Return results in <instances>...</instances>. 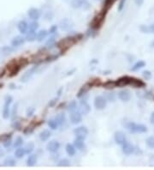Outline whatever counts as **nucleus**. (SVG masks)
<instances>
[{
    "label": "nucleus",
    "mask_w": 154,
    "mask_h": 170,
    "mask_svg": "<svg viewBox=\"0 0 154 170\" xmlns=\"http://www.w3.org/2000/svg\"><path fill=\"white\" fill-rule=\"evenodd\" d=\"M74 145L75 147L78 149H83L85 148V143H84V140L83 139H81V138H76L74 140Z\"/></svg>",
    "instance_id": "nucleus-29"
},
{
    "label": "nucleus",
    "mask_w": 154,
    "mask_h": 170,
    "mask_svg": "<svg viewBox=\"0 0 154 170\" xmlns=\"http://www.w3.org/2000/svg\"><path fill=\"white\" fill-rule=\"evenodd\" d=\"M55 120L57 121V123L58 124V125L62 126L66 122V116H65L64 113H58L55 117Z\"/></svg>",
    "instance_id": "nucleus-26"
},
{
    "label": "nucleus",
    "mask_w": 154,
    "mask_h": 170,
    "mask_svg": "<svg viewBox=\"0 0 154 170\" xmlns=\"http://www.w3.org/2000/svg\"><path fill=\"white\" fill-rule=\"evenodd\" d=\"M57 100H58V97H57V98H54V99H52V101H50V102H49V107H53L54 105H55L56 103H57Z\"/></svg>",
    "instance_id": "nucleus-54"
},
{
    "label": "nucleus",
    "mask_w": 154,
    "mask_h": 170,
    "mask_svg": "<svg viewBox=\"0 0 154 170\" xmlns=\"http://www.w3.org/2000/svg\"><path fill=\"white\" fill-rule=\"evenodd\" d=\"M59 149H60V143L58 141H56V140L50 141L46 145L47 151H49L51 153H56Z\"/></svg>",
    "instance_id": "nucleus-13"
},
{
    "label": "nucleus",
    "mask_w": 154,
    "mask_h": 170,
    "mask_svg": "<svg viewBox=\"0 0 154 170\" xmlns=\"http://www.w3.org/2000/svg\"><path fill=\"white\" fill-rule=\"evenodd\" d=\"M92 88H93V86L91 85V83H90L89 82L87 83H85L84 85L81 86V88L80 89V90L78 91L76 97L77 98H81V97H83L84 95H87V93H88V91L90 90Z\"/></svg>",
    "instance_id": "nucleus-14"
},
{
    "label": "nucleus",
    "mask_w": 154,
    "mask_h": 170,
    "mask_svg": "<svg viewBox=\"0 0 154 170\" xmlns=\"http://www.w3.org/2000/svg\"><path fill=\"white\" fill-rule=\"evenodd\" d=\"M146 83L142 81V80L136 78H132V82H131V85L134 88H137V89H141L146 87Z\"/></svg>",
    "instance_id": "nucleus-21"
},
{
    "label": "nucleus",
    "mask_w": 154,
    "mask_h": 170,
    "mask_svg": "<svg viewBox=\"0 0 154 170\" xmlns=\"http://www.w3.org/2000/svg\"><path fill=\"white\" fill-rule=\"evenodd\" d=\"M107 105V100L104 96H96L94 99V107L98 110H103L106 107Z\"/></svg>",
    "instance_id": "nucleus-7"
},
{
    "label": "nucleus",
    "mask_w": 154,
    "mask_h": 170,
    "mask_svg": "<svg viewBox=\"0 0 154 170\" xmlns=\"http://www.w3.org/2000/svg\"><path fill=\"white\" fill-rule=\"evenodd\" d=\"M73 27H74V23H72L71 20H69L68 18H64L60 23V28L63 30H69V29H70Z\"/></svg>",
    "instance_id": "nucleus-18"
},
{
    "label": "nucleus",
    "mask_w": 154,
    "mask_h": 170,
    "mask_svg": "<svg viewBox=\"0 0 154 170\" xmlns=\"http://www.w3.org/2000/svg\"><path fill=\"white\" fill-rule=\"evenodd\" d=\"M80 110H81V113L84 115L88 114L91 111V107L90 105L88 104V102L85 100V101H81V104H80Z\"/></svg>",
    "instance_id": "nucleus-19"
},
{
    "label": "nucleus",
    "mask_w": 154,
    "mask_h": 170,
    "mask_svg": "<svg viewBox=\"0 0 154 170\" xmlns=\"http://www.w3.org/2000/svg\"><path fill=\"white\" fill-rule=\"evenodd\" d=\"M146 144L150 149H154V137L151 136L146 138Z\"/></svg>",
    "instance_id": "nucleus-41"
},
{
    "label": "nucleus",
    "mask_w": 154,
    "mask_h": 170,
    "mask_svg": "<svg viewBox=\"0 0 154 170\" xmlns=\"http://www.w3.org/2000/svg\"><path fill=\"white\" fill-rule=\"evenodd\" d=\"M52 136V132L49 130H43L40 133V139L42 142H45L47 141Z\"/></svg>",
    "instance_id": "nucleus-27"
},
{
    "label": "nucleus",
    "mask_w": 154,
    "mask_h": 170,
    "mask_svg": "<svg viewBox=\"0 0 154 170\" xmlns=\"http://www.w3.org/2000/svg\"><path fill=\"white\" fill-rule=\"evenodd\" d=\"M65 150L69 156H74L76 153V148L75 147L74 144H67L65 146Z\"/></svg>",
    "instance_id": "nucleus-25"
},
{
    "label": "nucleus",
    "mask_w": 154,
    "mask_h": 170,
    "mask_svg": "<svg viewBox=\"0 0 154 170\" xmlns=\"http://www.w3.org/2000/svg\"><path fill=\"white\" fill-rule=\"evenodd\" d=\"M23 143H24V140H23V138H22V137H17L16 138L15 142H14L13 146L15 148L21 147L22 144H23Z\"/></svg>",
    "instance_id": "nucleus-39"
},
{
    "label": "nucleus",
    "mask_w": 154,
    "mask_h": 170,
    "mask_svg": "<svg viewBox=\"0 0 154 170\" xmlns=\"http://www.w3.org/2000/svg\"><path fill=\"white\" fill-rule=\"evenodd\" d=\"M35 112V108L33 107H30L27 109V112H26V114H27V117H31L33 116V113Z\"/></svg>",
    "instance_id": "nucleus-48"
},
{
    "label": "nucleus",
    "mask_w": 154,
    "mask_h": 170,
    "mask_svg": "<svg viewBox=\"0 0 154 170\" xmlns=\"http://www.w3.org/2000/svg\"><path fill=\"white\" fill-rule=\"evenodd\" d=\"M48 35V31H46V30H40V32H38L37 33V39H36V41H39V42H41V41H43L46 38V36Z\"/></svg>",
    "instance_id": "nucleus-31"
},
{
    "label": "nucleus",
    "mask_w": 154,
    "mask_h": 170,
    "mask_svg": "<svg viewBox=\"0 0 154 170\" xmlns=\"http://www.w3.org/2000/svg\"><path fill=\"white\" fill-rule=\"evenodd\" d=\"M3 86H4V84L2 83H0V88H3Z\"/></svg>",
    "instance_id": "nucleus-60"
},
{
    "label": "nucleus",
    "mask_w": 154,
    "mask_h": 170,
    "mask_svg": "<svg viewBox=\"0 0 154 170\" xmlns=\"http://www.w3.org/2000/svg\"><path fill=\"white\" fill-rule=\"evenodd\" d=\"M126 128L130 133H145L147 132V127L142 124H136L134 122H129Z\"/></svg>",
    "instance_id": "nucleus-3"
},
{
    "label": "nucleus",
    "mask_w": 154,
    "mask_h": 170,
    "mask_svg": "<svg viewBox=\"0 0 154 170\" xmlns=\"http://www.w3.org/2000/svg\"><path fill=\"white\" fill-rule=\"evenodd\" d=\"M132 78L133 77H129V76H123V77L119 78L118 79L116 80V86L119 88H122L125 86L131 85Z\"/></svg>",
    "instance_id": "nucleus-8"
},
{
    "label": "nucleus",
    "mask_w": 154,
    "mask_h": 170,
    "mask_svg": "<svg viewBox=\"0 0 154 170\" xmlns=\"http://www.w3.org/2000/svg\"><path fill=\"white\" fill-rule=\"evenodd\" d=\"M122 146V152H123V154H125L126 156H130V155L134 154V151H135L134 146L131 143H129V142H128V141H126Z\"/></svg>",
    "instance_id": "nucleus-12"
},
{
    "label": "nucleus",
    "mask_w": 154,
    "mask_h": 170,
    "mask_svg": "<svg viewBox=\"0 0 154 170\" xmlns=\"http://www.w3.org/2000/svg\"><path fill=\"white\" fill-rule=\"evenodd\" d=\"M114 140H115L117 144L122 145L127 141V137H126V135L124 132H122L121 131H117L114 133Z\"/></svg>",
    "instance_id": "nucleus-10"
},
{
    "label": "nucleus",
    "mask_w": 154,
    "mask_h": 170,
    "mask_svg": "<svg viewBox=\"0 0 154 170\" xmlns=\"http://www.w3.org/2000/svg\"><path fill=\"white\" fill-rule=\"evenodd\" d=\"M57 166H58V167H64V168H65V167H69V166H70V161H69V159L67 158L61 159V160L58 161Z\"/></svg>",
    "instance_id": "nucleus-35"
},
{
    "label": "nucleus",
    "mask_w": 154,
    "mask_h": 170,
    "mask_svg": "<svg viewBox=\"0 0 154 170\" xmlns=\"http://www.w3.org/2000/svg\"><path fill=\"white\" fill-rule=\"evenodd\" d=\"M37 155H34V154H29V156H28L27 158V166L28 167H33L35 166V164L37 163Z\"/></svg>",
    "instance_id": "nucleus-22"
},
{
    "label": "nucleus",
    "mask_w": 154,
    "mask_h": 170,
    "mask_svg": "<svg viewBox=\"0 0 154 170\" xmlns=\"http://www.w3.org/2000/svg\"><path fill=\"white\" fill-rule=\"evenodd\" d=\"M106 14H107V12L105 11L104 10H101L96 16H94V17L93 18V20L91 21V23L89 24L90 28L96 31V32L102 28L103 24L105 21Z\"/></svg>",
    "instance_id": "nucleus-2"
},
{
    "label": "nucleus",
    "mask_w": 154,
    "mask_h": 170,
    "mask_svg": "<svg viewBox=\"0 0 154 170\" xmlns=\"http://www.w3.org/2000/svg\"><path fill=\"white\" fill-rule=\"evenodd\" d=\"M126 1H127V0H120V2H119V4H118V7H117L118 11H122L123 10V8H124V6H125V4H126Z\"/></svg>",
    "instance_id": "nucleus-49"
},
{
    "label": "nucleus",
    "mask_w": 154,
    "mask_h": 170,
    "mask_svg": "<svg viewBox=\"0 0 154 170\" xmlns=\"http://www.w3.org/2000/svg\"><path fill=\"white\" fill-rule=\"evenodd\" d=\"M71 6L74 9L82 8L84 10H88L90 8V4L87 0H73L71 2Z\"/></svg>",
    "instance_id": "nucleus-9"
},
{
    "label": "nucleus",
    "mask_w": 154,
    "mask_h": 170,
    "mask_svg": "<svg viewBox=\"0 0 154 170\" xmlns=\"http://www.w3.org/2000/svg\"><path fill=\"white\" fill-rule=\"evenodd\" d=\"M26 41H29V42H33L34 41H36L37 39V33L36 31H33V30H28L26 34Z\"/></svg>",
    "instance_id": "nucleus-23"
},
{
    "label": "nucleus",
    "mask_w": 154,
    "mask_h": 170,
    "mask_svg": "<svg viewBox=\"0 0 154 170\" xmlns=\"http://www.w3.org/2000/svg\"><path fill=\"white\" fill-rule=\"evenodd\" d=\"M17 108H18V103H16L15 106H14V107H13V111H12V116H13V118L16 115V113H17Z\"/></svg>",
    "instance_id": "nucleus-52"
},
{
    "label": "nucleus",
    "mask_w": 154,
    "mask_h": 170,
    "mask_svg": "<svg viewBox=\"0 0 154 170\" xmlns=\"http://www.w3.org/2000/svg\"><path fill=\"white\" fill-rule=\"evenodd\" d=\"M56 37L55 36H52L51 38H49V40L46 41V43H45V47L46 48H52L54 46H56Z\"/></svg>",
    "instance_id": "nucleus-36"
},
{
    "label": "nucleus",
    "mask_w": 154,
    "mask_h": 170,
    "mask_svg": "<svg viewBox=\"0 0 154 170\" xmlns=\"http://www.w3.org/2000/svg\"><path fill=\"white\" fill-rule=\"evenodd\" d=\"M12 126H13L15 129L16 128V130H20V128H21V124H20V122H18V121H14V123H13Z\"/></svg>",
    "instance_id": "nucleus-53"
},
{
    "label": "nucleus",
    "mask_w": 154,
    "mask_h": 170,
    "mask_svg": "<svg viewBox=\"0 0 154 170\" xmlns=\"http://www.w3.org/2000/svg\"><path fill=\"white\" fill-rule=\"evenodd\" d=\"M150 122L152 125H154V112L151 113V116H150Z\"/></svg>",
    "instance_id": "nucleus-57"
},
{
    "label": "nucleus",
    "mask_w": 154,
    "mask_h": 170,
    "mask_svg": "<svg viewBox=\"0 0 154 170\" xmlns=\"http://www.w3.org/2000/svg\"><path fill=\"white\" fill-rule=\"evenodd\" d=\"M149 31H150V34H154V23L149 25Z\"/></svg>",
    "instance_id": "nucleus-55"
},
{
    "label": "nucleus",
    "mask_w": 154,
    "mask_h": 170,
    "mask_svg": "<svg viewBox=\"0 0 154 170\" xmlns=\"http://www.w3.org/2000/svg\"><path fill=\"white\" fill-rule=\"evenodd\" d=\"M0 150H1V146H0Z\"/></svg>",
    "instance_id": "nucleus-61"
},
{
    "label": "nucleus",
    "mask_w": 154,
    "mask_h": 170,
    "mask_svg": "<svg viewBox=\"0 0 154 170\" xmlns=\"http://www.w3.org/2000/svg\"><path fill=\"white\" fill-rule=\"evenodd\" d=\"M16 160L11 156L6 157L4 161V165L6 167H14V166H16Z\"/></svg>",
    "instance_id": "nucleus-30"
},
{
    "label": "nucleus",
    "mask_w": 154,
    "mask_h": 170,
    "mask_svg": "<svg viewBox=\"0 0 154 170\" xmlns=\"http://www.w3.org/2000/svg\"><path fill=\"white\" fill-rule=\"evenodd\" d=\"M25 155H26L25 148H22V147L16 148V151H15V156H16V158L21 159V158H22Z\"/></svg>",
    "instance_id": "nucleus-32"
},
{
    "label": "nucleus",
    "mask_w": 154,
    "mask_h": 170,
    "mask_svg": "<svg viewBox=\"0 0 154 170\" xmlns=\"http://www.w3.org/2000/svg\"><path fill=\"white\" fill-rule=\"evenodd\" d=\"M25 151H26V154L29 155L31 154L34 149V144L33 142H29L28 144H27V145L25 146Z\"/></svg>",
    "instance_id": "nucleus-37"
},
{
    "label": "nucleus",
    "mask_w": 154,
    "mask_h": 170,
    "mask_svg": "<svg viewBox=\"0 0 154 170\" xmlns=\"http://www.w3.org/2000/svg\"><path fill=\"white\" fill-rule=\"evenodd\" d=\"M40 27V24L37 21H33L32 23L28 24V30H33V31H36Z\"/></svg>",
    "instance_id": "nucleus-40"
},
{
    "label": "nucleus",
    "mask_w": 154,
    "mask_h": 170,
    "mask_svg": "<svg viewBox=\"0 0 154 170\" xmlns=\"http://www.w3.org/2000/svg\"><path fill=\"white\" fill-rule=\"evenodd\" d=\"M26 41V39L25 37H23L22 35H17L16 37L13 38V40L11 41V46L13 47H18V46H21L23 45Z\"/></svg>",
    "instance_id": "nucleus-16"
},
{
    "label": "nucleus",
    "mask_w": 154,
    "mask_h": 170,
    "mask_svg": "<svg viewBox=\"0 0 154 170\" xmlns=\"http://www.w3.org/2000/svg\"><path fill=\"white\" fill-rule=\"evenodd\" d=\"M101 86H103V88L107 89V90L114 89V88H116V87H117V86H116V81L108 80L107 82H105V83H102V85H101Z\"/></svg>",
    "instance_id": "nucleus-33"
},
{
    "label": "nucleus",
    "mask_w": 154,
    "mask_h": 170,
    "mask_svg": "<svg viewBox=\"0 0 154 170\" xmlns=\"http://www.w3.org/2000/svg\"><path fill=\"white\" fill-rule=\"evenodd\" d=\"M145 66H146V62L143 61V60H139L138 62H136L131 67L130 70H132V71H138L139 70L142 69Z\"/></svg>",
    "instance_id": "nucleus-28"
},
{
    "label": "nucleus",
    "mask_w": 154,
    "mask_h": 170,
    "mask_svg": "<svg viewBox=\"0 0 154 170\" xmlns=\"http://www.w3.org/2000/svg\"><path fill=\"white\" fill-rule=\"evenodd\" d=\"M5 74V70H0V78H3Z\"/></svg>",
    "instance_id": "nucleus-58"
},
{
    "label": "nucleus",
    "mask_w": 154,
    "mask_h": 170,
    "mask_svg": "<svg viewBox=\"0 0 154 170\" xmlns=\"http://www.w3.org/2000/svg\"><path fill=\"white\" fill-rule=\"evenodd\" d=\"M47 125H48V126H49L52 130H56V129H57V127L59 126L58 124L57 123V121L55 120V119H49V120L47 121Z\"/></svg>",
    "instance_id": "nucleus-38"
},
{
    "label": "nucleus",
    "mask_w": 154,
    "mask_h": 170,
    "mask_svg": "<svg viewBox=\"0 0 154 170\" xmlns=\"http://www.w3.org/2000/svg\"><path fill=\"white\" fill-rule=\"evenodd\" d=\"M37 69H38V65H35L34 66L31 67L30 69H28V70L22 75L20 81H21L22 83H27V82H28L29 80L33 78V75L36 73Z\"/></svg>",
    "instance_id": "nucleus-6"
},
{
    "label": "nucleus",
    "mask_w": 154,
    "mask_h": 170,
    "mask_svg": "<svg viewBox=\"0 0 154 170\" xmlns=\"http://www.w3.org/2000/svg\"><path fill=\"white\" fill-rule=\"evenodd\" d=\"M28 16H29L30 19H32L33 21H37L40 18V16H41V12L39 9H36V8H31L28 10Z\"/></svg>",
    "instance_id": "nucleus-15"
},
{
    "label": "nucleus",
    "mask_w": 154,
    "mask_h": 170,
    "mask_svg": "<svg viewBox=\"0 0 154 170\" xmlns=\"http://www.w3.org/2000/svg\"><path fill=\"white\" fill-rule=\"evenodd\" d=\"M140 30L144 33V34H150V31H149V26L147 25H141L140 26Z\"/></svg>",
    "instance_id": "nucleus-47"
},
{
    "label": "nucleus",
    "mask_w": 154,
    "mask_h": 170,
    "mask_svg": "<svg viewBox=\"0 0 154 170\" xmlns=\"http://www.w3.org/2000/svg\"><path fill=\"white\" fill-rule=\"evenodd\" d=\"M134 3L136 4V5L138 6H141L143 4L144 0H134Z\"/></svg>",
    "instance_id": "nucleus-56"
},
{
    "label": "nucleus",
    "mask_w": 154,
    "mask_h": 170,
    "mask_svg": "<svg viewBox=\"0 0 154 170\" xmlns=\"http://www.w3.org/2000/svg\"><path fill=\"white\" fill-rule=\"evenodd\" d=\"M17 28L21 34H27V32L28 31V23L24 20H22L17 24Z\"/></svg>",
    "instance_id": "nucleus-20"
},
{
    "label": "nucleus",
    "mask_w": 154,
    "mask_h": 170,
    "mask_svg": "<svg viewBox=\"0 0 154 170\" xmlns=\"http://www.w3.org/2000/svg\"><path fill=\"white\" fill-rule=\"evenodd\" d=\"M3 145H4V147L5 148V149H9V148H11V145H12V141H11V139L6 140V141H4V142H3Z\"/></svg>",
    "instance_id": "nucleus-50"
},
{
    "label": "nucleus",
    "mask_w": 154,
    "mask_h": 170,
    "mask_svg": "<svg viewBox=\"0 0 154 170\" xmlns=\"http://www.w3.org/2000/svg\"><path fill=\"white\" fill-rule=\"evenodd\" d=\"M118 98L122 102H129L131 99V94L128 90H122L118 92Z\"/></svg>",
    "instance_id": "nucleus-17"
},
{
    "label": "nucleus",
    "mask_w": 154,
    "mask_h": 170,
    "mask_svg": "<svg viewBox=\"0 0 154 170\" xmlns=\"http://www.w3.org/2000/svg\"><path fill=\"white\" fill-rule=\"evenodd\" d=\"M57 25H52V26L49 28L48 34H55L56 32H57Z\"/></svg>",
    "instance_id": "nucleus-51"
},
{
    "label": "nucleus",
    "mask_w": 154,
    "mask_h": 170,
    "mask_svg": "<svg viewBox=\"0 0 154 170\" xmlns=\"http://www.w3.org/2000/svg\"><path fill=\"white\" fill-rule=\"evenodd\" d=\"M12 137V133H6V134H2L0 135V141L1 142H4L8 139H11Z\"/></svg>",
    "instance_id": "nucleus-45"
},
{
    "label": "nucleus",
    "mask_w": 154,
    "mask_h": 170,
    "mask_svg": "<svg viewBox=\"0 0 154 170\" xmlns=\"http://www.w3.org/2000/svg\"><path fill=\"white\" fill-rule=\"evenodd\" d=\"M13 98L11 95H6L4 98V108H3V118L4 119H7L11 116V104L12 103Z\"/></svg>",
    "instance_id": "nucleus-4"
},
{
    "label": "nucleus",
    "mask_w": 154,
    "mask_h": 170,
    "mask_svg": "<svg viewBox=\"0 0 154 170\" xmlns=\"http://www.w3.org/2000/svg\"><path fill=\"white\" fill-rule=\"evenodd\" d=\"M58 58H59L58 54H53V55H50V56L45 57L44 61H45V62H52V61L57 60Z\"/></svg>",
    "instance_id": "nucleus-43"
},
{
    "label": "nucleus",
    "mask_w": 154,
    "mask_h": 170,
    "mask_svg": "<svg viewBox=\"0 0 154 170\" xmlns=\"http://www.w3.org/2000/svg\"><path fill=\"white\" fill-rule=\"evenodd\" d=\"M73 132L77 138H81V139L85 140L88 135V129L86 126H78L74 129Z\"/></svg>",
    "instance_id": "nucleus-5"
},
{
    "label": "nucleus",
    "mask_w": 154,
    "mask_h": 170,
    "mask_svg": "<svg viewBox=\"0 0 154 170\" xmlns=\"http://www.w3.org/2000/svg\"><path fill=\"white\" fill-rule=\"evenodd\" d=\"M82 121V113L78 111L70 113V122L73 125H78Z\"/></svg>",
    "instance_id": "nucleus-11"
},
{
    "label": "nucleus",
    "mask_w": 154,
    "mask_h": 170,
    "mask_svg": "<svg viewBox=\"0 0 154 170\" xmlns=\"http://www.w3.org/2000/svg\"><path fill=\"white\" fill-rule=\"evenodd\" d=\"M2 51H3V53H4V54H10V53H11L14 51V49H13V46L11 47V46H4V47L2 48Z\"/></svg>",
    "instance_id": "nucleus-44"
},
{
    "label": "nucleus",
    "mask_w": 154,
    "mask_h": 170,
    "mask_svg": "<svg viewBox=\"0 0 154 170\" xmlns=\"http://www.w3.org/2000/svg\"><path fill=\"white\" fill-rule=\"evenodd\" d=\"M151 46H152V47H153V48H154V41H153L151 42Z\"/></svg>",
    "instance_id": "nucleus-59"
},
{
    "label": "nucleus",
    "mask_w": 154,
    "mask_h": 170,
    "mask_svg": "<svg viewBox=\"0 0 154 170\" xmlns=\"http://www.w3.org/2000/svg\"><path fill=\"white\" fill-rule=\"evenodd\" d=\"M77 109V103L76 101H71V102L69 103V105L67 106V110L68 112L69 113H72L74 111H76Z\"/></svg>",
    "instance_id": "nucleus-34"
},
{
    "label": "nucleus",
    "mask_w": 154,
    "mask_h": 170,
    "mask_svg": "<svg viewBox=\"0 0 154 170\" xmlns=\"http://www.w3.org/2000/svg\"><path fill=\"white\" fill-rule=\"evenodd\" d=\"M116 2H117V0H104L102 10H104L105 11L108 12Z\"/></svg>",
    "instance_id": "nucleus-24"
},
{
    "label": "nucleus",
    "mask_w": 154,
    "mask_h": 170,
    "mask_svg": "<svg viewBox=\"0 0 154 170\" xmlns=\"http://www.w3.org/2000/svg\"><path fill=\"white\" fill-rule=\"evenodd\" d=\"M82 39V34H76L72 36H68L62 40H60L58 42H56V46L58 48V50L61 52V54L65 53L72 46L76 44L79 41Z\"/></svg>",
    "instance_id": "nucleus-1"
},
{
    "label": "nucleus",
    "mask_w": 154,
    "mask_h": 170,
    "mask_svg": "<svg viewBox=\"0 0 154 170\" xmlns=\"http://www.w3.org/2000/svg\"><path fill=\"white\" fill-rule=\"evenodd\" d=\"M142 76L146 80H150L152 78V72L150 70H144L142 72Z\"/></svg>",
    "instance_id": "nucleus-46"
},
{
    "label": "nucleus",
    "mask_w": 154,
    "mask_h": 170,
    "mask_svg": "<svg viewBox=\"0 0 154 170\" xmlns=\"http://www.w3.org/2000/svg\"><path fill=\"white\" fill-rule=\"evenodd\" d=\"M89 83H91V85L93 87V86H100L102 85V83H101V80L100 78H93V79L89 81Z\"/></svg>",
    "instance_id": "nucleus-42"
}]
</instances>
